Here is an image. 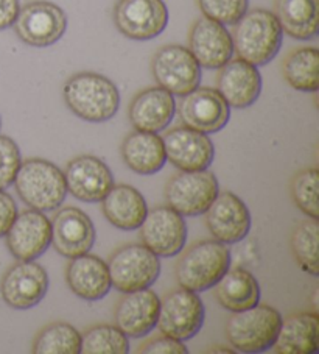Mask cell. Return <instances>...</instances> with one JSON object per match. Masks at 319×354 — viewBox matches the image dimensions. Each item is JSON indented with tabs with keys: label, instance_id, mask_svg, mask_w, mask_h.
<instances>
[{
	"label": "cell",
	"instance_id": "6da1fadb",
	"mask_svg": "<svg viewBox=\"0 0 319 354\" xmlns=\"http://www.w3.org/2000/svg\"><path fill=\"white\" fill-rule=\"evenodd\" d=\"M64 102L70 111L86 122L102 124L113 119L120 108V93L108 77L79 72L64 84Z\"/></svg>",
	"mask_w": 319,
	"mask_h": 354
},
{
	"label": "cell",
	"instance_id": "7a4b0ae2",
	"mask_svg": "<svg viewBox=\"0 0 319 354\" xmlns=\"http://www.w3.org/2000/svg\"><path fill=\"white\" fill-rule=\"evenodd\" d=\"M231 36L237 57L257 67L273 61L284 42V30L278 17L265 8L246 11L242 19L234 24Z\"/></svg>",
	"mask_w": 319,
	"mask_h": 354
},
{
	"label": "cell",
	"instance_id": "3957f363",
	"mask_svg": "<svg viewBox=\"0 0 319 354\" xmlns=\"http://www.w3.org/2000/svg\"><path fill=\"white\" fill-rule=\"evenodd\" d=\"M13 185L23 203L36 211L58 209L67 197L64 172L41 158L22 161Z\"/></svg>",
	"mask_w": 319,
	"mask_h": 354
},
{
	"label": "cell",
	"instance_id": "277c9868",
	"mask_svg": "<svg viewBox=\"0 0 319 354\" xmlns=\"http://www.w3.org/2000/svg\"><path fill=\"white\" fill-rule=\"evenodd\" d=\"M231 267V250L217 239L200 241L188 247L176 262V279L181 288L204 292L212 289Z\"/></svg>",
	"mask_w": 319,
	"mask_h": 354
},
{
	"label": "cell",
	"instance_id": "5b68a950",
	"mask_svg": "<svg viewBox=\"0 0 319 354\" xmlns=\"http://www.w3.org/2000/svg\"><path fill=\"white\" fill-rule=\"evenodd\" d=\"M278 309L268 304L232 313L226 323V337L235 351L255 354L271 350L282 325Z\"/></svg>",
	"mask_w": 319,
	"mask_h": 354
},
{
	"label": "cell",
	"instance_id": "8992f818",
	"mask_svg": "<svg viewBox=\"0 0 319 354\" xmlns=\"http://www.w3.org/2000/svg\"><path fill=\"white\" fill-rule=\"evenodd\" d=\"M113 288L122 294L148 289L161 274V259L144 243H128L108 261Z\"/></svg>",
	"mask_w": 319,
	"mask_h": 354
},
{
	"label": "cell",
	"instance_id": "52a82bcc",
	"mask_svg": "<svg viewBox=\"0 0 319 354\" xmlns=\"http://www.w3.org/2000/svg\"><path fill=\"white\" fill-rule=\"evenodd\" d=\"M220 192L217 176L204 170H181L165 186L167 205L182 217L204 214Z\"/></svg>",
	"mask_w": 319,
	"mask_h": 354
},
{
	"label": "cell",
	"instance_id": "ba28073f",
	"mask_svg": "<svg viewBox=\"0 0 319 354\" xmlns=\"http://www.w3.org/2000/svg\"><path fill=\"white\" fill-rule=\"evenodd\" d=\"M204 319V303L198 292L181 288L171 290L161 300L156 326L164 335L186 342L201 331Z\"/></svg>",
	"mask_w": 319,
	"mask_h": 354
},
{
	"label": "cell",
	"instance_id": "9c48e42d",
	"mask_svg": "<svg viewBox=\"0 0 319 354\" xmlns=\"http://www.w3.org/2000/svg\"><path fill=\"white\" fill-rule=\"evenodd\" d=\"M151 74L157 86L170 94L182 97L200 86L201 66L187 47L164 46L153 55Z\"/></svg>",
	"mask_w": 319,
	"mask_h": 354
},
{
	"label": "cell",
	"instance_id": "30bf717a",
	"mask_svg": "<svg viewBox=\"0 0 319 354\" xmlns=\"http://www.w3.org/2000/svg\"><path fill=\"white\" fill-rule=\"evenodd\" d=\"M19 39L32 47L53 46L67 30V16L57 3L35 0L19 10L13 24Z\"/></svg>",
	"mask_w": 319,
	"mask_h": 354
},
{
	"label": "cell",
	"instance_id": "8fae6325",
	"mask_svg": "<svg viewBox=\"0 0 319 354\" xmlns=\"http://www.w3.org/2000/svg\"><path fill=\"white\" fill-rule=\"evenodd\" d=\"M164 0H117L113 11L115 28L128 39L150 41L168 26Z\"/></svg>",
	"mask_w": 319,
	"mask_h": 354
},
{
	"label": "cell",
	"instance_id": "7c38bea8",
	"mask_svg": "<svg viewBox=\"0 0 319 354\" xmlns=\"http://www.w3.org/2000/svg\"><path fill=\"white\" fill-rule=\"evenodd\" d=\"M140 241L159 258L180 254L187 242V225L184 217L167 206L148 209L140 225Z\"/></svg>",
	"mask_w": 319,
	"mask_h": 354
},
{
	"label": "cell",
	"instance_id": "4fadbf2b",
	"mask_svg": "<svg viewBox=\"0 0 319 354\" xmlns=\"http://www.w3.org/2000/svg\"><path fill=\"white\" fill-rule=\"evenodd\" d=\"M48 292L46 268L35 261H19L3 273L0 295L11 309L27 310L44 300Z\"/></svg>",
	"mask_w": 319,
	"mask_h": 354
},
{
	"label": "cell",
	"instance_id": "5bb4252c",
	"mask_svg": "<svg viewBox=\"0 0 319 354\" xmlns=\"http://www.w3.org/2000/svg\"><path fill=\"white\" fill-rule=\"evenodd\" d=\"M177 113L184 127L204 134H213L228 125L231 106L217 89L198 86L181 97Z\"/></svg>",
	"mask_w": 319,
	"mask_h": 354
},
{
	"label": "cell",
	"instance_id": "9a60e30c",
	"mask_svg": "<svg viewBox=\"0 0 319 354\" xmlns=\"http://www.w3.org/2000/svg\"><path fill=\"white\" fill-rule=\"evenodd\" d=\"M10 253L17 261H35L47 252L52 242V223L42 211L30 209L17 214L5 234Z\"/></svg>",
	"mask_w": 319,
	"mask_h": 354
},
{
	"label": "cell",
	"instance_id": "2e32d148",
	"mask_svg": "<svg viewBox=\"0 0 319 354\" xmlns=\"http://www.w3.org/2000/svg\"><path fill=\"white\" fill-rule=\"evenodd\" d=\"M67 192L86 203L102 201L114 186L111 169L100 158L92 155L77 156L64 170Z\"/></svg>",
	"mask_w": 319,
	"mask_h": 354
},
{
	"label": "cell",
	"instance_id": "e0dca14e",
	"mask_svg": "<svg viewBox=\"0 0 319 354\" xmlns=\"http://www.w3.org/2000/svg\"><path fill=\"white\" fill-rule=\"evenodd\" d=\"M204 214L209 233L226 245L240 242L249 234L251 212L234 192H218Z\"/></svg>",
	"mask_w": 319,
	"mask_h": 354
},
{
	"label": "cell",
	"instance_id": "ac0fdd59",
	"mask_svg": "<svg viewBox=\"0 0 319 354\" xmlns=\"http://www.w3.org/2000/svg\"><path fill=\"white\" fill-rule=\"evenodd\" d=\"M52 223V245L64 258L89 253L97 233L89 216L75 206H67L55 214Z\"/></svg>",
	"mask_w": 319,
	"mask_h": 354
},
{
	"label": "cell",
	"instance_id": "d6986e66",
	"mask_svg": "<svg viewBox=\"0 0 319 354\" xmlns=\"http://www.w3.org/2000/svg\"><path fill=\"white\" fill-rule=\"evenodd\" d=\"M188 50L201 67L220 69L234 57V42L226 26L202 16L190 28Z\"/></svg>",
	"mask_w": 319,
	"mask_h": 354
},
{
	"label": "cell",
	"instance_id": "ffe728a7",
	"mask_svg": "<svg viewBox=\"0 0 319 354\" xmlns=\"http://www.w3.org/2000/svg\"><path fill=\"white\" fill-rule=\"evenodd\" d=\"M167 161L180 170H204L215 158V147L207 134L188 127H176L162 138Z\"/></svg>",
	"mask_w": 319,
	"mask_h": 354
},
{
	"label": "cell",
	"instance_id": "44dd1931",
	"mask_svg": "<svg viewBox=\"0 0 319 354\" xmlns=\"http://www.w3.org/2000/svg\"><path fill=\"white\" fill-rule=\"evenodd\" d=\"M217 91L231 108L253 106L262 93V75L257 66L242 58L229 59L218 69Z\"/></svg>",
	"mask_w": 319,
	"mask_h": 354
},
{
	"label": "cell",
	"instance_id": "7402d4cb",
	"mask_svg": "<svg viewBox=\"0 0 319 354\" xmlns=\"http://www.w3.org/2000/svg\"><path fill=\"white\" fill-rule=\"evenodd\" d=\"M161 298L150 288L130 292L115 306V326L128 337L140 339L148 335L157 325Z\"/></svg>",
	"mask_w": 319,
	"mask_h": 354
},
{
	"label": "cell",
	"instance_id": "603a6c76",
	"mask_svg": "<svg viewBox=\"0 0 319 354\" xmlns=\"http://www.w3.org/2000/svg\"><path fill=\"white\" fill-rule=\"evenodd\" d=\"M176 113L175 95L161 86L140 91L130 103L128 115L139 131L161 133L170 125Z\"/></svg>",
	"mask_w": 319,
	"mask_h": 354
},
{
	"label": "cell",
	"instance_id": "cb8c5ba5",
	"mask_svg": "<svg viewBox=\"0 0 319 354\" xmlns=\"http://www.w3.org/2000/svg\"><path fill=\"white\" fill-rule=\"evenodd\" d=\"M66 281L73 294L88 301L102 300L113 288L106 262L89 253L70 259L66 268Z\"/></svg>",
	"mask_w": 319,
	"mask_h": 354
},
{
	"label": "cell",
	"instance_id": "d4e9b609",
	"mask_svg": "<svg viewBox=\"0 0 319 354\" xmlns=\"http://www.w3.org/2000/svg\"><path fill=\"white\" fill-rule=\"evenodd\" d=\"M102 209L113 227L133 231L139 230L145 221L148 205L136 187L130 185H114L106 197L102 200Z\"/></svg>",
	"mask_w": 319,
	"mask_h": 354
},
{
	"label": "cell",
	"instance_id": "484cf974",
	"mask_svg": "<svg viewBox=\"0 0 319 354\" xmlns=\"http://www.w3.org/2000/svg\"><path fill=\"white\" fill-rule=\"evenodd\" d=\"M120 155L126 166L139 175H155L167 162L164 140L157 133L134 130L122 142Z\"/></svg>",
	"mask_w": 319,
	"mask_h": 354
},
{
	"label": "cell",
	"instance_id": "4316f807",
	"mask_svg": "<svg viewBox=\"0 0 319 354\" xmlns=\"http://www.w3.org/2000/svg\"><path fill=\"white\" fill-rule=\"evenodd\" d=\"M213 294L223 309L240 313L260 303V284L248 268L229 267L222 279L213 286Z\"/></svg>",
	"mask_w": 319,
	"mask_h": 354
},
{
	"label": "cell",
	"instance_id": "83f0119b",
	"mask_svg": "<svg viewBox=\"0 0 319 354\" xmlns=\"http://www.w3.org/2000/svg\"><path fill=\"white\" fill-rule=\"evenodd\" d=\"M316 313H299L282 320L273 350L278 354H316L318 348Z\"/></svg>",
	"mask_w": 319,
	"mask_h": 354
},
{
	"label": "cell",
	"instance_id": "f1b7e54d",
	"mask_svg": "<svg viewBox=\"0 0 319 354\" xmlns=\"http://www.w3.org/2000/svg\"><path fill=\"white\" fill-rule=\"evenodd\" d=\"M274 16L288 36L313 39L319 27V0H274Z\"/></svg>",
	"mask_w": 319,
	"mask_h": 354
},
{
	"label": "cell",
	"instance_id": "f546056e",
	"mask_svg": "<svg viewBox=\"0 0 319 354\" xmlns=\"http://www.w3.org/2000/svg\"><path fill=\"white\" fill-rule=\"evenodd\" d=\"M282 75L291 88L300 93H316L319 88V50L316 47H298L285 55Z\"/></svg>",
	"mask_w": 319,
	"mask_h": 354
},
{
	"label": "cell",
	"instance_id": "4dcf8cb0",
	"mask_svg": "<svg viewBox=\"0 0 319 354\" xmlns=\"http://www.w3.org/2000/svg\"><path fill=\"white\" fill-rule=\"evenodd\" d=\"M81 334L66 322H55L41 329L33 340L35 354H81Z\"/></svg>",
	"mask_w": 319,
	"mask_h": 354
},
{
	"label": "cell",
	"instance_id": "1f68e13d",
	"mask_svg": "<svg viewBox=\"0 0 319 354\" xmlns=\"http://www.w3.org/2000/svg\"><path fill=\"white\" fill-rule=\"evenodd\" d=\"M318 245H319V225L318 218H307L298 223L291 236V250L294 259L311 277L319 274L318 264Z\"/></svg>",
	"mask_w": 319,
	"mask_h": 354
},
{
	"label": "cell",
	"instance_id": "d6a6232c",
	"mask_svg": "<svg viewBox=\"0 0 319 354\" xmlns=\"http://www.w3.org/2000/svg\"><path fill=\"white\" fill-rule=\"evenodd\" d=\"M83 354H126L130 337L113 325H95L81 334Z\"/></svg>",
	"mask_w": 319,
	"mask_h": 354
},
{
	"label": "cell",
	"instance_id": "836d02e7",
	"mask_svg": "<svg viewBox=\"0 0 319 354\" xmlns=\"http://www.w3.org/2000/svg\"><path fill=\"white\" fill-rule=\"evenodd\" d=\"M318 185H319V172L316 167L304 169L294 175L291 181L290 191L291 198L300 211L307 217L318 218L319 217V205H318Z\"/></svg>",
	"mask_w": 319,
	"mask_h": 354
},
{
	"label": "cell",
	"instance_id": "e575fe53",
	"mask_svg": "<svg viewBox=\"0 0 319 354\" xmlns=\"http://www.w3.org/2000/svg\"><path fill=\"white\" fill-rule=\"evenodd\" d=\"M202 16L223 26H234L244 16L249 0H196Z\"/></svg>",
	"mask_w": 319,
	"mask_h": 354
},
{
	"label": "cell",
	"instance_id": "d590c367",
	"mask_svg": "<svg viewBox=\"0 0 319 354\" xmlns=\"http://www.w3.org/2000/svg\"><path fill=\"white\" fill-rule=\"evenodd\" d=\"M22 164V155L17 144L8 136H0V191L14 183Z\"/></svg>",
	"mask_w": 319,
	"mask_h": 354
},
{
	"label": "cell",
	"instance_id": "8d00e7d4",
	"mask_svg": "<svg viewBox=\"0 0 319 354\" xmlns=\"http://www.w3.org/2000/svg\"><path fill=\"white\" fill-rule=\"evenodd\" d=\"M139 354H187L188 350L184 342L176 340L168 335L155 337L139 348Z\"/></svg>",
	"mask_w": 319,
	"mask_h": 354
},
{
	"label": "cell",
	"instance_id": "74e56055",
	"mask_svg": "<svg viewBox=\"0 0 319 354\" xmlns=\"http://www.w3.org/2000/svg\"><path fill=\"white\" fill-rule=\"evenodd\" d=\"M17 212V205L10 194L0 191V237L8 233L11 223L14 222Z\"/></svg>",
	"mask_w": 319,
	"mask_h": 354
},
{
	"label": "cell",
	"instance_id": "f35d334b",
	"mask_svg": "<svg viewBox=\"0 0 319 354\" xmlns=\"http://www.w3.org/2000/svg\"><path fill=\"white\" fill-rule=\"evenodd\" d=\"M19 10V0H0V30L13 27Z\"/></svg>",
	"mask_w": 319,
	"mask_h": 354
},
{
	"label": "cell",
	"instance_id": "ab89813d",
	"mask_svg": "<svg viewBox=\"0 0 319 354\" xmlns=\"http://www.w3.org/2000/svg\"><path fill=\"white\" fill-rule=\"evenodd\" d=\"M0 127H2V119H0Z\"/></svg>",
	"mask_w": 319,
	"mask_h": 354
}]
</instances>
